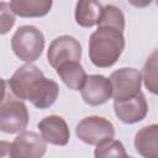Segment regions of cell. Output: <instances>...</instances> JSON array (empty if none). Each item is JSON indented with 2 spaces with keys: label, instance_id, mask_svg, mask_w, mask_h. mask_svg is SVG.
Wrapping results in <instances>:
<instances>
[{
  "label": "cell",
  "instance_id": "3",
  "mask_svg": "<svg viewBox=\"0 0 158 158\" xmlns=\"http://www.w3.org/2000/svg\"><path fill=\"white\" fill-rule=\"evenodd\" d=\"M11 49L19 59L32 63L41 57L44 49V36L35 26H20L11 37Z\"/></svg>",
  "mask_w": 158,
  "mask_h": 158
},
{
  "label": "cell",
  "instance_id": "17",
  "mask_svg": "<svg viewBox=\"0 0 158 158\" xmlns=\"http://www.w3.org/2000/svg\"><path fill=\"white\" fill-rule=\"evenodd\" d=\"M94 156L96 158H106V157H127L126 149L122 142L110 138L105 139L96 144Z\"/></svg>",
  "mask_w": 158,
  "mask_h": 158
},
{
  "label": "cell",
  "instance_id": "1",
  "mask_svg": "<svg viewBox=\"0 0 158 158\" xmlns=\"http://www.w3.org/2000/svg\"><path fill=\"white\" fill-rule=\"evenodd\" d=\"M9 85L17 99L30 100L37 109L42 110L51 107L59 95L57 81L46 78L42 70L32 63H26L16 69Z\"/></svg>",
  "mask_w": 158,
  "mask_h": 158
},
{
  "label": "cell",
  "instance_id": "5",
  "mask_svg": "<svg viewBox=\"0 0 158 158\" xmlns=\"http://www.w3.org/2000/svg\"><path fill=\"white\" fill-rule=\"evenodd\" d=\"M77 137L90 146H96L98 143L115 137V128L111 121L102 116H88L84 117L75 127Z\"/></svg>",
  "mask_w": 158,
  "mask_h": 158
},
{
  "label": "cell",
  "instance_id": "4",
  "mask_svg": "<svg viewBox=\"0 0 158 158\" xmlns=\"http://www.w3.org/2000/svg\"><path fill=\"white\" fill-rule=\"evenodd\" d=\"M30 121L27 106L20 99H4L0 102V131L4 133H19Z\"/></svg>",
  "mask_w": 158,
  "mask_h": 158
},
{
  "label": "cell",
  "instance_id": "9",
  "mask_svg": "<svg viewBox=\"0 0 158 158\" xmlns=\"http://www.w3.org/2000/svg\"><path fill=\"white\" fill-rule=\"evenodd\" d=\"M114 111L120 121L127 125H132L142 121L148 112V104L142 91H138L135 96L114 101Z\"/></svg>",
  "mask_w": 158,
  "mask_h": 158
},
{
  "label": "cell",
  "instance_id": "20",
  "mask_svg": "<svg viewBox=\"0 0 158 158\" xmlns=\"http://www.w3.org/2000/svg\"><path fill=\"white\" fill-rule=\"evenodd\" d=\"M0 157H12V143L0 141Z\"/></svg>",
  "mask_w": 158,
  "mask_h": 158
},
{
  "label": "cell",
  "instance_id": "16",
  "mask_svg": "<svg viewBox=\"0 0 158 158\" xmlns=\"http://www.w3.org/2000/svg\"><path fill=\"white\" fill-rule=\"evenodd\" d=\"M98 26H110V27H114V28L123 32V30H125V15L117 6L106 5L102 7Z\"/></svg>",
  "mask_w": 158,
  "mask_h": 158
},
{
  "label": "cell",
  "instance_id": "18",
  "mask_svg": "<svg viewBox=\"0 0 158 158\" xmlns=\"http://www.w3.org/2000/svg\"><path fill=\"white\" fill-rule=\"evenodd\" d=\"M142 80L144 83V86L153 94H157V51L154 49L152 54L147 58L144 67H143V73Z\"/></svg>",
  "mask_w": 158,
  "mask_h": 158
},
{
  "label": "cell",
  "instance_id": "15",
  "mask_svg": "<svg viewBox=\"0 0 158 158\" xmlns=\"http://www.w3.org/2000/svg\"><path fill=\"white\" fill-rule=\"evenodd\" d=\"M56 72L62 81L72 90H80L88 77L80 62L77 60H69L59 64L56 68Z\"/></svg>",
  "mask_w": 158,
  "mask_h": 158
},
{
  "label": "cell",
  "instance_id": "2",
  "mask_svg": "<svg viewBox=\"0 0 158 158\" xmlns=\"http://www.w3.org/2000/svg\"><path fill=\"white\" fill-rule=\"evenodd\" d=\"M125 49L123 32L110 27L98 26L89 38V58L96 68H110Z\"/></svg>",
  "mask_w": 158,
  "mask_h": 158
},
{
  "label": "cell",
  "instance_id": "12",
  "mask_svg": "<svg viewBox=\"0 0 158 158\" xmlns=\"http://www.w3.org/2000/svg\"><path fill=\"white\" fill-rule=\"evenodd\" d=\"M135 148L138 154L146 158L158 157V125L142 127L135 136Z\"/></svg>",
  "mask_w": 158,
  "mask_h": 158
},
{
  "label": "cell",
  "instance_id": "13",
  "mask_svg": "<svg viewBox=\"0 0 158 158\" xmlns=\"http://www.w3.org/2000/svg\"><path fill=\"white\" fill-rule=\"evenodd\" d=\"M10 6L20 17H42L51 11L53 0H10Z\"/></svg>",
  "mask_w": 158,
  "mask_h": 158
},
{
  "label": "cell",
  "instance_id": "21",
  "mask_svg": "<svg viewBox=\"0 0 158 158\" xmlns=\"http://www.w3.org/2000/svg\"><path fill=\"white\" fill-rule=\"evenodd\" d=\"M135 7H147L152 4L153 0H127Z\"/></svg>",
  "mask_w": 158,
  "mask_h": 158
},
{
  "label": "cell",
  "instance_id": "14",
  "mask_svg": "<svg viewBox=\"0 0 158 158\" xmlns=\"http://www.w3.org/2000/svg\"><path fill=\"white\" fill-rule=\"evenodd\" d=\"M102 6L99 0H78L75 5V22L85 28L98 25L101 16Z\"/></svg>",
  "mask_w": 158,
  "mask_h": 158
},
{
  "label": "cell",
  "instance_id": "8",
  "mask_svg": "<svg viewBox=\"0 0 158 158\" xmlns=\"http://www.w3.org/2000/svg\"><path fill=\"white\" fill-rule=\"evenodd\" d=\"M47 151V142L33 131H21L12 142V158H40Z\"/></svg>",
  "mask_w": 158,
  "mask_h": 158
},
{
  "label": "cell",
  "instance_id": "19",
  "mask_svg": "<svg viewBox=\"0 0 158 158\" xmlns=\"http://www.w3.org/2000/svg\"><path fill=\"white\" fill-rule=\"evenodd\" d=\"M15 14L10 4L0 1V35L7 33L15 25Z\"/></svg>",
  "mask_w": 158,
  "mask_h": 158
},
{
  "label": "cell",
  "instance_id": "11",
  "mask_svg": "<svg viewBox=\"0 0 158 158\" xmlns=\"http://www.w3.org/2000/svg\"><path fill=\"white\" fill-rule=\"evenodd\" d=\"M42 138L54 146H67L70 138V132L67 121L58 115H49L43 117L38 123Z\"/></svg>",
  "mask_w": 158,
  "mask_h": 158
},
{
  "label": "cell",
  "instance_id": "22",
  "mask_svg": "<svg viewBox=\"0 0 158 158\" xmlns=\"http://www.w3.org/2000/svg\"><path fill=\"white\" fill-rule=\"evenodd\" d=\"M5 95H6V83L0 77V102L5 99Z\"/></svg>",
  "mask_w": 158,
  "mask_h": 158
},
{
  "label": "cell",
  "instance_id": "6",
  "mask_svg": "<svg viewBox=\"0 0 158 158\" xmlns=\"http://www.w3.org/2000/svg\"><path fill=\"white\" fill-rule=\"evenodd\" d=\"M111 83V98L114 101L125 100L135 96L141 91L142 75L135 68H120L110 75Z\"/></svg>",
  "mask_w": 158,
  "mask_h": 158
},
{
  "label": "cell",
  "instance_id": "10",
  "mask_svg": "<svg viewBox=\"0 0 158 158\" xmlns=\"http://www.w3.org/2000/svg\"><path fill=\"white\" fill-rule=\"evenodd\" d=\"M80 93L85 104L90 106L102 105L111 98L110 79L101 74H91L86 77Z\"/></svg>",
  "mask_w": 158,
  "mask_h": 158
},
{
  "label": "cell",
  "instance_id": "7",
  "mask_svg": "<svg viewBox=\"0 0 158 158\" xmlns=\"http://www.w3.org/2000/svg\"><path fill=\"white\" fill-rule=\"evenodd\" d=\"M47 59L51 67L54 69L69 60H77L80 62L81 59V46L78 40H75L73 36L63 35L57 38H54L49 48L47 51Z\"/></svg>",
  "mask_w": 158,
  "mask_h": 158
}]
</instances>
